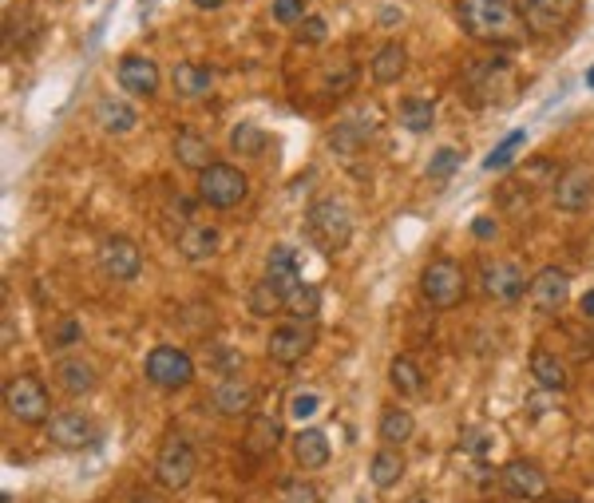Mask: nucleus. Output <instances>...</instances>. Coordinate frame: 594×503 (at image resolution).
Returning <instances> with one entry per match:
<instances>
[{"label":"nucleus","instance_id":"f257e3e1","mask_svg":"<svg viewBox=\"0 0 594 503\" xmlns=\"http://www.w3.org/2000/svg\"><path fill=\"white\" fill-rule=\"evenodd\" d=\"M456 21L476 44L511 48L527 36V24L511 0H456Z\"/></svg>","mask_w":594,"mask_h":503},{"label":"nucleus","instance_id":"f03ea898","mask_svg":"<svg viewBox=\"0 0 594 503\" xmlns=\"http://www.w3.org/2000/svg\"><path fill=\"white\" fill-rule=\"evenodd\" d=\"M559 175H563V170L555 167V159H547V155H535L531 163H523V167L515 170V175H511V178H507V183L500 186V203L507 206V211H523V206L531 203L535 195L555 191Z\"/></svg>","mask_w":594,"mask_h":503},{"label":"nucleus","instance_id":"7ed1b4c3","mask_svg":"<svg viewBox=\"0 0 594 503\" xmlns=\"http://www.w3.org/2000/svg\"><path fill=\"white\" fill-rule=\"evenodd\" d=\"M420 293H424L428 306L436 309H452L464 301L467 293V273L456 258H432L420 273Z\"/></svg>","mask_w":594,"mask_h":503},{"label":"nucleus","instance_id":"20e7f679","mask_svg":"<svg viewBox=\"0 0 594 503\" xmlns=\"http://www.w3.org/2000/svg\"><path fill=\"white\" fill-rule=\"evenodd\" d=\"M305 226L318 238L321 250H341L353 238V211L341 198H318V203L305 211Z\"/></svg>","mask_w":594,"mask_h":503},{"label":"nucleus","instance_id":"39448f33","mask_svg":"<svg viewBox=\"0 0 594 503\" xmlns=\"http://www.w3.org/2000/svg\"><path fill=\"white\" fill-rule=\"evenodd\" d=\"M48 408H52V396H48V388L40 377H13V381L4 385V412L13 416L16 424H44L52 421L48 416Z\"/></svg>","mask_w":594,"mask_h":503},{"label":"nucleus","instance_id":"423d86ee","mask_svg":"<svg viewBox=\"0 0 594 503\" xmlns=\"http://www.w3.org/2000/svg\"><path fill=\"white\" fill-rule=\"evenodd\" d=\"M143 373H147V381L155 385L159 393H183V388L195 381V360H190V353L179 345H155L147 353Z\"/></svg>","mask_w":594,"mask_h":503},{"label":"nucleus","instance_id":"0eeeda50","mask_svg":"<svg viewBox=\"0 0 594 503\" xmlns=\"http://www.w3.org/2000/svg\"><path fill=\"white\" fill-rule=\"evenodd\" d=\"M195 472H198V455L190 448V440H183V436H167L159 455H155V483L162 491H183V488H190Z\"/></svg>","mask_w":594,"mask_h":503},{"label":"nucleus","instance_id":"6e6552de","mask_svg":"<svg viewBox=\"0 0 594 503\" xmlns=\"http://www.w3.org/2000/svg\"><path fill=\"white\" fill-rule=\"evenodd\" d=\"M246 195H250V178L230 163H214L198 175V198H203L206 206L230 211V206L246 203Z\"/></svg>","mask_w":594,"mask_h":503},{"label":"nucleus","instance_id":"1a4fd4ad","mask_svg":"<svg viewBox=\"0 0 594 503\" xmlns=\"http://www.w3.org/2000/svg\"><path fill=\"white\" fill-rule=\"evenodd\" d=\"M527 32L535 36H555L563 32L574 16H579V0H515Z\"/></svg>","mask_w":594,"mask_h":503},{"label":"nucleus","instance_id":"9d476101","mask_svg":"<svg viewBox=\"0 0 594 503\" xmlns=\"http://www.w3.org/2000/svg\"><path fill=\"white\" fill-rule=\"evenodd\" d=\"M480 282H484V293H487V298L500 301V306H511V301H520V298H523V286H531V282H527V273H523V265L511 262V258H492V262H484Z\"/></svg>","mask_w":594,"mask_h":503},{"label":"nucleus","instance_id":"9b49d317","mask_svg":"<svg viewBox=\"0 0 594 503\" xmlns=\"http://www.w3.org/2000/svg\"><path fill=\"white\" fill-rule=\"evenodd\" d=\"M527 298H531L535 313H559L563 306H567L571 298V278L567 270H559V265H543L539 273L531 278V286H527Z\"/></svg>","mask_w":594,"mask_h":503},{"label":"nucleus","instance_id":"f8f14e48","mask_svg":"<svg viewBox=\"0 0 594 503\" xmlns=\"http://www.w3.org/2000/svg\"><path fill=\"white\" fill-rule=\"evenodd\" d=\"M555 206L567 214H582L587 206L594 203V170L590 167H567L559 175V183H555Z\"/></svg>","mask_w":594,"mask_h":503},{"label":"nucleus","instance_id":"ddd939ff","mask_svg":"<svg viewBox=\"0 0 594 503\" xmlns=\"http://www.w3.org/2000/svg\"><path fill=\"white\" fill-rule=\"evenodd\" d=\"M313 349V334L301 325V321H285V325H277L270 341H266V357L274 360V365H297L305 353Z\"/></svg>","mask_w":594,"mask_h":503},{"label":"nucleus","instance_id":"4468645a","mask_svg":"<svg viewBox=\"0 0 594 503\" xmlns=\"http://www.w3.org/2000/svg\"><path fill=\"white\" fill-rule=\"evenodd\" d=\"M100 270L111 282H135L143 270V250L131 238H108L100 242Z\"/></svg>","mask_w":594,"mask_h":503},{"label":"nucleus","instance_id":"2eb2a0df","mask_svg":"<svg viewBox=\"0 0 594 503\" xmlns=\"http://www.w3.org/2000/svg\"><path fill=\"white\" fill-rule=\"evenodd\" d=\"M48 440L56 444V448H88L95 440V424L88 412H80V408H64V412H56L52 421H48Z\"/></svg>","mask_w":594,"mask_h":503},{"label":"nucleus","instance_id":"dca6fc26","mask_svg":"<svg viewBox=\"0 0 594 503\" xmlns=\"http://www.w3.org/2000/svg\"><path fill=\"white\" fill-rule=\"evenodd\" d=\"M115 80H119V88L131 91V96L151 100V96L159 91V64L151 60V56L131 52V56H123V60H119V68H115Z\"/></svg>","mask_w":594,"mask_h":503},{"label":"nucleus","instance_id":"f3484780","mask_svg":"<svg viewBox=\"0 0 594 503\" xmlns=\"http://www.w3.org/2000/svg\"><path fill=\"white\" fill-rule=\"evenodd\" d=\"M500 480H503L507 496H515V499H543L547 496V476H543V468L531 460H511L500 472Z\"/></svg>","mask_w":594,"mask_h":503},{"label":"nucleus","instance_id":"a211bd4d","mask_svg":"<svg viewBox=\"0 0 594 503\" xmlns=\"http://www.w3.org/2000/svg\"><path fill=\"white\" fill-rule=\"evenodd\" d=\"M175 246L187 262H206L223 250V234H218V226H210V222H187L183 230H179Z\"/></svg>","mask_w":594,"mask_h":503},{"label":"nucleus","instance_id":"6ab92c4d","mask_svg":"<svg viewBox=\"0 0 594 503\" xmlns=\"http://www.w3.org/2000/svg\"><path fill=\"white\" fill-rule=\"evenodd\" d=\"M266 282L282 293V301L290 290L301 286V262H297L293 246H274V250L266 254Z\"/></svg>","mask_w":594,"mask_h":503},{"label":"nucleus","instance_id":"aec40b11","mask_svg":"<svg viewBox=\"0 0 594 503\" xmlns=\"http://www.w3.org/2000/svg\"><path fill=\"white\" fill-rule=\"evenodd\" d=\"M92 123H100V131H108V135H127V131H135L139 111L119 96H100L92 108Z\"/></svg>","mask_w":594,"mask_h":503},{"label":"nucleus","instance_id":"412c9836","mask_svg":"<svg viewBox=\"0 0 594 503\" xmlns=\"http://www.w3.org/2000/svg\"><path fill=\"white\" fill-rule=\"evenodd\" d=\"M170 155L179 159V167L195 170V175H203L206 167H214V147H210L206 135H198V131L183 127L175 135V143H170Z\"/></svg>","mask_w":594,"mask_h":503},{"label":"nucleus","instance_id":"4be33fe9","mask_svg":"<svg viewBox=\"0 0 594 503\" xmlns=\"http://www.w3.org/2000/svg\"><path fill=\"white\" fill-rule=\"evenodd\" d=\"M369 72H372V80H377L380 88H392V83L408 72V48L400 40L380 44V48L372 52V60H369Z\"/></svg>","mask_w":594,"mask_h":503},{"label":"nucleus","instance_id":"5701e85b","mask_svg":"<svg viewBox=\"0 0 594 503\" xmlns=\"http://www.w3.org/2000/svg\"><path fill=\"white\" fill-rule=\"evenodd\" d=\"M282 440H285L282 421L270 416V412H254L250 416V429H246V444H242V448L250 452V455H274Z\"/></svg>","mask_w":594,"mask_h":503},{"label":"nucleus","instance_id":"b1692460","mask_svg":"<svg viewBox=\"0 0 594 503\" xmlns=\"http://www.w3.org/2000/svg\"><path fill=\"white\" fill-rule=\"evenodd\" d=\"M170 83H175V91L183 100H206L210 88H214V72H210L206 64L183 60V64H175V72H170Z\"/></svg>","mask_w":594,"mask_h":503},{"label":"nucleus","instance_id":"393cba45","mask_svg":"<svg viewBox=\"0 0 594 503\" xmlns=\"http://www.w3.org/2000/svg\"><path fill=\"white\" fill-rule=\"evenodd\" d=\"M214 408L223 416H246L254 408V388L242 377H223L214 388Z\"/></svg>","mask_w":594,"mask_h":503},{"label":"nucleus","instance_id":"a878e982","mask_svg":"<svg viewBox=\"0 0 594 503\" xmlns=\"http://www.w3.org/2000/svg\"><path fill=\"white\" fill-rule=\"evenodd\" d=\"M531 377H535V385L551 388V393H563V388L571 385L567 360L555 357L551 349H535V353H531Z\"/></svg>","mask_w":594,"mask_h":503},{"label":"nucleus","instance_id":"bb28decb","mask_svg":"<svg viewBox=\"0 0 594 503\" xmlns=\"http://www.w3.org/2000/svg\"><path fill=\"white\" fill-rule=\"evenodd\" d=\"M56 381H60V388L68 396H88L95 388V369L80 357H64L60 365H56Z\"/></svg>","mask_w":594,"mask_h":503},{"label":"nucleus","instance_id":"cd10ccee","mask_svg":"<svg viewBox=\"0 0 594 503\" xmlns=\"http://www.w3.org/2000/svg\"><path fill=\"white\" fill-rule=\"evenodd\" d=\"M293 460L301 464V468H325L329 464V440H325V432L318 429H301L293 436Z\"/></svg>","mask_w":594,"mask_h":503},{"label":"nucleus","instance_id":"c85d7f7f","mask_svg":"<svg viewBox=\"0 0 594 503\" xmlns=\"http://www.w3.org/2000/svg\"><path fill=\"white\" fill-rule=\"evenodd\" d=\"M400 476H405V455H400L397 448H380L369 460V480H372V488H377V491L397 488Z\"/></svg>","mask_w":594,"mask_h":503},{"label":"nucleus","instance_id":"c756f323","mask_svg":"<svg viewBox=\"0 0 594 503\" xmlns=\"http://www.w3.org/2000/svg\"><path fill=\"white\" fill-rule=\"evenodd\" d=\"M389 385L397 388L400 396H420L424 393V373H420V365L412 357H392L389 360Z\"/></svg>","mask_w":594,"mask_h":503},{"label":"nucleus","instance_id":"7c9ffc66","mask_svg":"<svg viewBox=\"0 0 594 503\" xmlns=\"http://www.w3.org/2000/svg\"><path fill=\"white\" fill-rule=\"evenodd\" d=\"M377 432H380V440H385V448H400V444L412 440V432H416V421H412V412H405V408H385V416H380Z\"/></svg>","mask_w":594,"mask_h":503},{"label":"nucleus","instance_id":"2f4dec72","mask_svg":"<svg viewBox=\"0 0 594 503\" xmlns=\"http://www.w3.org/2000/svg\"><path fill=\"white\" fill-rule=\"evenodd\" d=\"M397 119L405 123V131H412V135H424V131H432V123H436V108H432V100L408 96V100H400Z\"/></svg>","mask_w":594,"mask_h":503},{"label":"nucleus","instance_id":"473e14b6","mask_svg":"<svg viewBox=\"0 0 594 503\" xmlns=\"http://www.w3.org/2000/svg\"><path fill=\"white\" fill-rule=\"evenodd\" d=\"M282 309L290 313V321H313V317L321 313V290H318V286H310V282H301L297 290L285 293Z\"/></svg>","mask_w":594,"mask_h":503},{"label":"nucleus","instance_id":"72a5a7b5","mask_svg":"<svg viewBox=\"0 0 594 503\" xmlns=\"http://www.w3.org/2000/svg\"><path fill=\"white\" fill-rule=\"evenodd\" d=\"M230 151H234V155H246V159H258L266 151V131L258 127V123H238V127L230 131Z\"/></svg>","mask_w":594,"mask_h":503},{"label":"nucleus","instance_id":"f704fd0d","mask_svg":"<svg viewBox=\"0 0 594 503\" xmlns=\"http://www.w3.org/2000/svg\"><path fill=\"white\" fill-rule=\"evenodd\" d=\"M369 135H372V127H361L357 119H345V123H337V131H333L329 143L337 147L345 159H349V155H357V151L369 143Z\"/></svg>","mask_w":594,"mask_h":503},{"label":"nucleus","instance_id":"c9c22d12","mask_svg":"<svg viewBox=\"0 0 594 503\" xmlns=\"http://www.w3.org/2000/svg\"><path fill=\"white\" fill-rule=\"evenodd\" d=\"M321 80H325V91H329V96H345V91H353V80H357V72H353L349 60H333L329 68L321 72Z\"/></svg>","mask_w":594,"mask_h":503},{"label":"nucleus","instance_id":"e433bc0d","mask_svg":"<svg viewBox=\"0 0 594 503\" xmlns=\"http://www.w3.org/2000/svg\"><path fill=\"white\" fill-rule=\"evenodd\" d=\"M523 143H527V135H523V131H511V135H507L503 143H500V147L492 151V155L484 159V170H503V167H511L515 151H520Z\"/></svg>","mask_w":594,"mask_h":503},{"label":"nucleus","instance_id":"4c0bfd02","mask_svg":"<svg viewBox=\"0 0 594 503\" xmlns=\"http://www.w3.org/2000/svg\"><path fill=\"white\" fill-rule=\"evenodd\" d=\"M277 306H282V293H277L274 286H270V282H258V286L250 290V309L258 313V317H270V313L277 309Z\"/></svg>","mask_w":594,"mask_h":503},{"label":"nucleus","instance_id":"58836bf2","mask_svg":"<svg viewBox=\"0 0 594 503\" xmlns=\"http://www.w3.org/2000/svg\"><path fill=\"white\" fill-rule=\"evenodd\" d=\"M270 16H274L277 24H285V28H297L310 13H305V0H274Z\"/></svg>","mask_w":594,"mask_h":503},{"label":"nucleus","instance_id":"ea45409f","mask_svg":"<svg viewBox=\"0 0 594 503\" xmlns=\"http://www.w3.org/2000/svg\"><path fill=\"white\" fill-rule=\"evenodd\" d=\"M293 36H297V44H325V36H329V24H325V16H305L301 24L293 28Z\"/></svg>","mask_w":594,"mask_h":503},{"label":"nucleus","instance_id":"a19ab883","mask_svg":"<svg viewBox=\"0 0 594 503\" xmlns=\"http://www.w3.org/2000/svg\"><path fill=\"white\" fill-rule=\"evenodd\" d=\"M459 159H464V155H459L456 147H440L436 155L428 159V178H448L459 167Z\"/></svg>","mask_w":594,"mask_h":503},{"label":"nucleus","instance_id":"79ce46f5","mask_svg":"<svg viewBox=\"0 0 594 503\" xmlns=\"http://www.w3.org/2000/svg\"><path fill=\"white\" fill-rule=\"evenodd\" d=\"M277 503H321V491L305 480H293V483H285V491Z\"/></svg>","mask_w":594,"mask_h":503},{"label":"nucleus","instance_id":"37998d69","mask_svg":"<svg viewBox=\"0 0 594 503\" xmlns=\"http://www.w3.org/2000/svg\"><path fill=\"white\" fill-rule=\"evenodd\" d=\"M318 393H297L293 396V401H290V412L293 416H313V412H318Z\"/></svg>","mask_w":594,"mask_h":503},{"label":"nucleus","instance_id":"c03bdc74","mask_svg":"<svg viewBox=\"0 0 594 503\" xmlns=\"http://www.w3.org/2000/svg\"><path fill=\"white\" fill-rule=\"evenodd\" d=\"M80 334H83V329H80V321L68 317V321H64V325H60V334H56V349H68V345H75V341H80Z\"/></svg>","mask_w":594,"mask_h":503},{"label":"nucleus","instance_id":"a18cd8bd","mask_svg":"<svg viewBox=\"0 0 594 503\" xmlns=\"http://www.w3.org/2000/svg\"><path fill=\"white\" fill-rule=\"evenodd\" d=\"M464 448L472 452V455H484L487 448H492V436H487V432H480V429H472V432L464 436Z\"/></svg>","mask_w":594,"mask_h":503},{"label":"nucleus","instance_id":"49530a36","mask_svg":"<svg viewBox=\"0 0 594 503\" xmlns=\"http://www.w3.org/2000/svg\"><path fill=\"white\" fill-rule=\"evenodd\" d=\"M472 230H476V238H495V222H492V218H476Z\"/></svg>","mask_w":594,"mask_h":503},{"label":"nucleus","instance_id":"de8ad7c7","mask_svg":"<svg viewBox=\"0 0 594 503\" xmlns=\"http://www.w3.org/2000/svg\"><path fill=\"white\" fill-rule=\"evenodd\" d=\"M579 309H582V317H590V321H594V290H587V293H582Z\"/></svg>","mask_w":594,"mask_h":503},{"label":"nucleus","instance_id":"09e8293b","mask_svg":"<svg viewBox=\"0 0 594 503\" xmlns=\"http://www.w3.org/2000/svg\"><path fill=\"white\" fill-rule=\"evenodd\" d=\"M190 4H195V8H203V13H214V8H223L226 0H190Z\"/></svg>","mask_w":594,"mask_h":503},{"label":"nucleus","instance_id":"8fccbe9b","mask_svg":"<svg viewBox=\"0 0 594 503\" xmlns=\"http://www.w3.org/2000/svg\"><path fill=\"white\" fill-rule=\"evenodd\" d=\"M131 503H162V499L151 496V491H135V496H131Z\"/></svg>","mask_w":594,"mask_h":503},{"label":"nucleus","instance_id":"3c124183","mask_svg":"<svg viewBox=\"0 0 594 503\" xmlns=\"http://www.w3.org/2000/svg\"><path fill=\"white\" fill-rule=\"evenodd\" d=\"M587 83H590V88H594V68H590V72H587Z\"/></svg>","mask_w":594,"mask_h":503},{"label":"nucleus","instance_id":"603ef678","mask_svg":"<svg viewBox=\"0 0 594 503\" xmlns=\"http://www.w3.org/2000/svg\"><path fill=\"white\" fill-rule=\"evenodd\" d=\"M555 503H574V499H555Z\"/></svg>","mask_w":594,"mask_h":503},{"label":"nucleus","instance_id":"864d4df0","mask_svg":"<svg viewBox=\"0 0 594 503\" xmlns=\"http://www.w3.org/2000/svg\"><path fill=\"white\" fill-rule=\"evenodd\" d=\"M412 503H428V499H412Z\"/></svg>","mask_w":594,"mask_h":503}]
</instances>
